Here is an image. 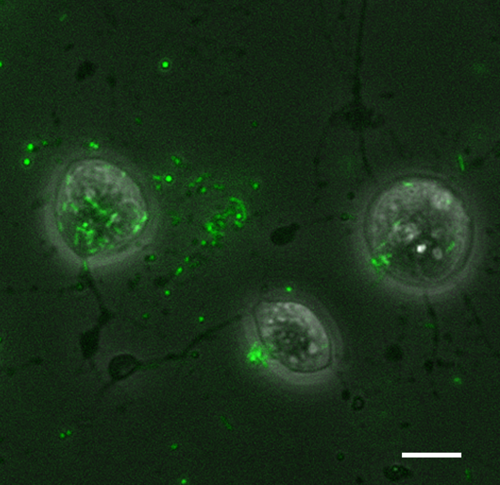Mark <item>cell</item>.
Returning a JSON list of instances; mask_svg holds the SVG:
<instances>
[{"label": "cell", "mask_w": 500, "mask_h": 485, "mask_svg": "<svg viewBox=\"0 0 500 485\" xmlns=\"http://www.w3.org/2000/svg\"><path fill=\"white\" fill-rule=\"evenodd\" d=\"M374 223L384 263L399 274H455L467 249L468 222L453 194L431 181L399 184L379 202Z\"/></svg>", "instance_id": "1"}, {"label": "cell", "mask_w": 500, "mask_h": 485, "mask_svg": "<svg viewBox=\"0 0 500 485\" xmlns=\"http://www.w3.org/2000/svg\"><path fill=\"white\" fill-rule=\"evenodd\" d=\"M132 185L117 171L94 164L81 166L68 177L59 199L58 221L79 254L92 257L107 247L114 218L111 202Z\"/></svg>", "instance_id": "2"}, {"label": "cell", "mask_w": 500, "mask_h": 485, "mask_svg": "<svg viewBox=\"0 0 500 485\" xmlns=\"http://www.w3.org/2000/svg\"><path fill=\"white\" fill-rule=\"evenodd\" d=\"M256 321L261 340L279 366L308 373L329 364V338L306 306L291 302L264 303L258 307Z\"/></svg>", "instance_id": "3"}, {"label": "cell", "mask_w": 500, "mask_h": 485, "mask_svg": "<svg viewBox=\"0 0 500 485\" xmlns=\"http://www.w3.org/2000/svg\"><path fill=\"white\" fill-rule=\"evenodd\" d=\"M167 63H164V64H163V66H164V67H167Z\"/></svg>", "instance_id": "4"}]
</instances>
